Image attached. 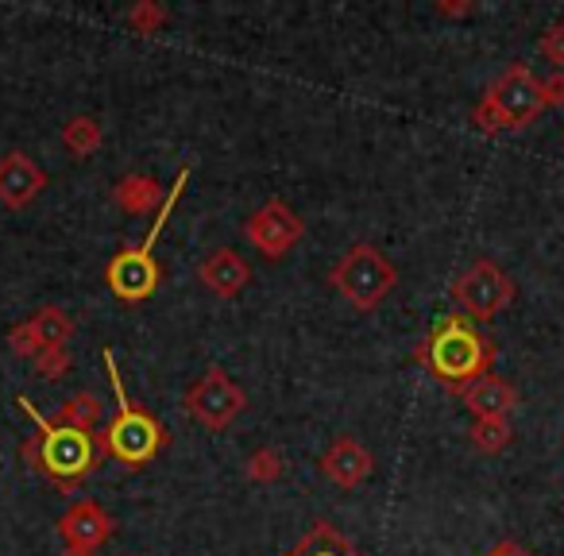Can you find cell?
I'll return each mask as SVG.
<instances>
[{"label": "cell", "instance_id": "cell-1", "mask_svg": "<svg viewBox=\"0 0 564 556\" xmlns=\"http://www.w3.org/2000/svg\"><path fill=\"white\" fill-rule=\"evenodd\" d=\"M20 410L35 422V437L24 445V456L58 487H78L89 471L101 464V445L89 429H74V425L51 422L35 410L28 394H17Z\"/></svg>", "mask_w": 564, "mask_h": 556}, {"label": "cell", "instance_id": "cell-2", "mask_svg": "<svg viewBox=\"0 0 564 556\" xmlns=\"http://www.w3.org/2000/svg\"><path fill=\"white\" fill-rule=\"evenodd\" d=\"M417 360L430 368L433 379H441L456 394L460 386L491 375L495 345L464 314H448L433 325L425 345L417 348Z\"/></svg>", "mask_w": 564, "mask_h": 556}, {"label": "cell", "instance_id": "cell-3", "mask_svg": "<svg viewBox=\"0 0 564 556\" xmlns=\"http://www.w3.org/2000/svg\"><path fill=\"white\" fill-rule=\"evenodd\" d=\"M101 360L112 383V402H117V414H112L109 429H105V453L124 464L128 471H140L166 448V429L151 410L135 406V402L128 399L124 379H120V368H117V352L105 348Z\"/></svg>", "mask_w": 564, "mask_h": 556}, {"label": "cell", "instance_id": "cell-4", "mask_svg": "<svg viewBox=\"0 0 564 556\" xmlns=\"http://www.w3.org/2000/svg\"><path fill=\"white\" fill-rule=\"evenodd\" d=\"M545 112V97H541V78L525 63H510L499 78L487 86L484 101L471 109V124L479 132L495 135L507 128H525Z\"/></svg>", "mask_w": 564, "mask_h": 556}, {"label": "cell", "instance_id": "cell-5", "mask_svg": "<svg viewBox=\"0 0 564 556\" xmlns=\"http://www.w3.org/2000/svg\"><path fill=\"white\" fill-rule=\"evenodd\" d=\"M329 279L360 314H371V309H379V302L394 291L399 271H394V263L379 248H371V243H352L348 255L333 266Z\"/></svg>", "mask_w": 564, "mask_h": 556}, {"label": "cell", "instance_id": "cell-6", "mask_svg": "<svg viewBox=\"0 0 564 556\" xmlns=\"http://www.w3.org/2000/svg\"><path fill=\"white\" fill-rule=\"evenodd\" d=\"M453 298L468 321H491L514 302V279L491 259H476L453 283Z\"/></svg>", "mask_w": 564, "mask_h": 556}, {"label": "cell", "instance_id": "cell-7", "mask_svg": "<svg viewBox=\"0 0 564 556\" xmlns=\"http://www.w3.org/2000/svg\"><path fill=\"white\" fill-rule=\"evenodd\" d=\"M243 406H248L243 391L232 383V379H228V371H220V368H209L186 391L189 417H194L197 425H205V429H213V433L228 429V425L243 414Z\"/></svg>", "mask_w": 564, "mask_h": 556}, {"label": "cell", "instance_id": "cell-8", "mask_svg": "<svg viewBox=\"0 0 564 556\" xmlns=\"http://www.w3.org/2000/svg\"><path fill=\"white\" fill-rule=\"evenodd\" d=\"M302 232H306L302 217L286 201H279V197L259 205L248 217V225H243V236L251 240V248H259V255L267 259H282L302 240Z\"/></svg>", "mask_w": 564, "mask_h": 556}, {"label": "cell", "instance_id": "cell-9", "mask_svg": "<svg viewBox=\"0 0 564 556\" xmlns=\"http://www.w3.org/2000/svg\"><path fill=\"white\" fill-rule=\"evenodd\" d=\"M105 283H109V291L117 294L120 302L140 306V302H148L151 294L159 291V283H163V266H159V259H148L135 248H124L109 259V266H105Z\"/></svg>", "mask_w": 564, "mask_h": 556}, {"label": "cell", "instance_id": "cell-10", "mask_svg": "<svg viewBox=\"0 0 564 556\" xmlns=\"http://www.w3.org/2000/svg\"><path fill=\"white\" fill-rule=\"evenodd\" d=\"M74 337V321L66 309L58 306H43L40 314L32 317V321L17 325V329L9 332V345L17 356H40L47 352V348H66V340Z\"/></svg>", "mask_w": 564, "mask_h": 556}, {"label": "cell", "instance_id": "cell-11", "mask_svg": "<svg viewBox=\"0 0 564 556\" xmlns=\"http://www.w3.org/2000/svg\"><path fill=\"white\" fill-rule=\"evenodd\" d=\"M58 533H63L66 548H78V553H89L94 556L105 541L112 537V517L101 502L94 499H82L58 517Z\"/></svg>", "mask_w": 564, "mask_h": 556}, {"label": "cell", "instance_id": "cell-12", "mask_svg": "<svg viewBox=\"0 0 564 556\" xmlns=\"http://www.w3.org/2000/svg\"><path fill=\"white\" fill-rule=\"evenodd\" d=\"M43 189H47V174L35 159H28L24 151H9L0 159V201L9 209H28Z\"/></svg>", "mask_w": 564, "mask_h": 556}, {"label": "cell", "instance_id": "cell-13", "mask_svg": "<svg viewBox=\"0 0 564 556\" xmlns=\"http://www.w3.org/2000/svg\"><path fill=\"white\" fill-rule=\"evenodd\" d=\"M371 468H376V460H371V453L356 437H337L322 456V476L329 483L345 487V491H356L371 476Z\"/></svg>", "mask_w": 564, "mask_h": 556}, {"label": "cell", "instance_id": "cell-14", "mask_svg": "<svg viewBox=\"0 0 564 556\" xmlns=\"http://www.w3.org/2000/svg\"><path fill=\"white\" fill-rule=\"evenodd\" d=\"M197 279H202L205 291L217 294V298H236V294L251 283V266H248V259L236 255L232 248H220L202 259Z\"/></svg>", "mask_w": 564, "mask_h": 556}, {"label": "cell", "instance_id": "cell-15", "mask_svg": "<svg viewBox=\"0 0 564 556\" xmlns=\"http://www.w3.org/2000/svg\"><path fill=\"white\" fill-rule=\"evenodd\" d=\"M456 394H460V402H464V406H468L476 417H510V410L518 406L514 386H510L507 379H499V375L476 379V383L460 386Z\"/></svg>", "mask_w": 564, "mask_h": 556}, {"label": "cell", "instance_id": "cell-16", "mask_svg": "<svg viewBox=\"0 0 564 556\" xmlns=\"http://www.w3.org/2000/svg\"><path fill=\"white\" fill-rule=\"evenodd\" d=\"M286 556H360V553H356L352 541H348L345 533H337V525L317 522Z\"/></svg>", "mask_w": 564, "mask_h": 556}, {"label": "cell", "instance_id": "cell-17", "mask_svg": "<svg viewBox=\"0 0 564 556\" xmlns=\"http://www.w3.org/2000/svg\"><path fill=\"white\" fill-rule=\"evenodd\" d=\"M117 201L120 209L128 212H148L151 205H163V189H159L155 178H148V174H128V178L117 182Z\"/></svg>", "mask_w": 564, "mask_h": 556}, {"label": "cell", "instance_id": "cell-18", "mask_svg": "<svg viewBox=\"0 0 564 556\" xmlns=\"http://www.w3.org/2000/svg\"><path fill=\"white\" fill-rule=\"evenodd\" d=\"M101 414H105V402L97 399L94 391H78V394H74V399L63 406L58 422H63V425H74V429H89V433H94V429H97V422H101Z\"/></svg>", "mask_w": 564, "mask_h": 556}, {"label": "cell", "instance_id": "cell-19", "mask_svg": "<svg viewBox=\"0 0 564 556\" xmlns=\"http://www.w3.org/2000/svg\"><path fill=\"white\" fill-rule=\"evenodd\" d=\"M510 437H514V433H510L507 417H476V422H471V445L487 456L502 453V448L510 445Z\"/></svg>", "mask_w": 564, "mask_h": 556}, {"label": "cell", "instance_id": "cell-20", "mask_svg": "<svg viewBox=\"0 0 564 556\" xmlns=\"http://www.w3.org/2000/svg\"><path fill=\"white\" fill-rule=\"evenodd\" d=\"M63 143L74 151L78 159L94 155L97 148H101V124H97L94 117H74L70 124L63 128Z\"/></svg>", "mask_w": 564, "mask_h": 556}, {"label": "cell", "instance_id": "cell-21", "mask_svg": "<svg viewBox=\"0 0 564 556\" xmlns=\"http://www.w3.org/2000/svg\"><path fill=\"white\" fill-rule=\"evenodd\" d=\"M279 471H282V456L274 453V448H259L248 460V476L256 479V483H274Z\"/></svg>", "mask_w": 564, "mask_h": 556}, {"label": "cell", "instance_id": "cell-22", "mask_svg": "<svg viewBox=\"0 0 564 556\" xmlns=\"http://www.w3.org/2000/svg\"><path fill=\"white\" fill-rule=\"evenodd\" d=\"M163 20H166V12L159 9V4H151V0H143V4H135V9L128 12V24H132L140 35L159 32V28H163Z\"/></svg>", "mask_w": 564, "mask_h": 556}, {"label": "cell", "instance_id": "cell-23", "mask_svg": "<svg viewBox=\"0 0 564 556\" xmlns=\"http://www.w3.org/2000/svg\"><path fill=\"white\" fill-rule=\"evenodd\" d=\"M35 371L43 379H63L70 371V352L66 348H47V352L35 356Z\"/></svg>", "mask_w": 564, "mask_h": 556}, {"label": "cell", "instance_id": "cell-24", "mask_svg": "<svg viewBox=\"0 0 564 556\" xmlns=\"http://www.w3.org/2000/svg\"><path fill=\"white\" fill-rule=\"evenodd\" d=\"M538 47H541V55L556 66V70H564V24H549L545 32H541Z\"/></svg>", "mask_w": 564, "mask_h": 556}, {"label": "cell", "instance_id": "cell-25", "mask_svg": "<svg viewBox=\"0 0 564 556\" xmlns=\"http://www.w3.org/2000/svg\"><path fill=\"white\" fill-rule=\"evenodd\" d=\"M541 97H545V109H553V105H564V70H556L553 78L541 81Z\"/></svg>", "mask_w": 564, "mask_h": 556}, {"label": "cell", "instance_id": "cell-26", "mask_svg": "<svg viewBox=\"0 0 564 556\" xmlns=\"http://www.w3.org/2000/svg\"><path fill=\"white\" fill-rule=\"evenodd\" d=\"M487 556H525V553H522V545H514V541H502V545H495Z\"/></svg>", "mask_w": 564, "mask_h": 556}, {"label": "cell", "instance_id": "cell-27", "mask_svg": "<svg viewBox=\"0 0 564 556\" xmlns=\"http://www.w3.org/2000/svg\"><path fill=\"white\" fill-rule=\"evenodd\" d=\"M437 12H445V17H464V12H471V4H445V0H441Z\"/></svg>", "mask_w": 564, "mask_h": 556}, {"label": "cell", "instance_id": "cell-28", "mask_svg": "<svg viewBox=\"0 0 564 556\" xmlns=\"http://www.w3.org/2000/svg\"><path fill=\"white\" fill-rule=\"evenodd\" d=\"M63 556H89V553H78V548H63Z\"/></svg>", "mask_w": 564, "mask_h": 556}]
</instances>
